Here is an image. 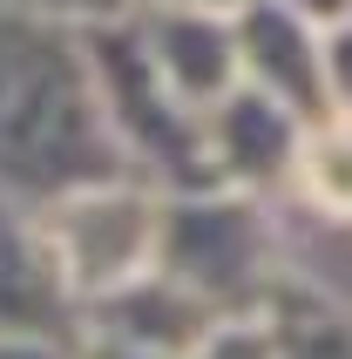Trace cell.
<instances>
[{
	"label": "cell",
	"mask_w": 352,
	"mask_h": 359,
	"mask_svg": "<svg viewBox=\"0 0 352 359\" xmlns=\"http://www.w3.org/2000/svg\"><path fill=\"white\" fill-rule=\"evenodd\" d=\"M129 177L81 34L0 14V197L48 210L68 190Z\"/></svg>",
	"instance_id": "cell-1"
},
{
	"label": "cell",
	"mask_w": 352,
	"mask_h": 359,
	"mask_svg": "<svg viewBox=\"0 0 352 359\" xmlns=\"http://www.w3.org/2000/svg\"><path fill=\"white\" fill-rule=\"evenodd\" d=\"M34 231L55 258V278L68 299H102V292H129L156 271L163 251V203L142 183H88L68 190L48 210H34Z\"/></svg>",
	"instance_id": "cell-2"
},
{
	"label": "cell",
	"mask_w": 352,
	"mask_h": 359,
	"mask_svg": "<svg viewBox=\"0 0 352 359\" xmlns=\"http://www.w3.org/2000/svg\"><path fill=\"white\" fill-rule=\"evenodd\" d=\"M231 27H237L244 88L271 95L298 129L332 116V102H325V27L298 0H251Z\"/></svg>",
	"instance_id": "cell-3"
},
{
	"label": "cell",
	"mask_w": 352,
	"mask_h": 359,
	"mask_svg": "<svg viewBox=\"0 0 352 359\" xmlns=\"http://www.w3.org/2000/svg\"><path fill=\"white\" fill-rule=\"evenodd\" d=\"M231 20L237 14H190V7H136V20H129L149 68H156V81L203 122L244 88Z\"/></svg>",
	"instance_id": "cell-4"
},
{
	"label": "cell",
	"mask_w": 352,
	"mask_h": 359,
	"mask_svg": "<svg viewBox=\"0 0 352 359\" xmlns=\"http://www.w3.org/2000/svg\"><path fill=\"white\" fill-rule=\"evenodd\" d=\"M298 136H305V129H298L271 95L237 88V95L210 116V163H217V183H224V190H257V183H271V177H292Z\"/></svg>",
	"instance_id": "cell-5"
},
{
	"label": "cell",
	"mask_w": 352,
	"mask_h": 359,
	"mask_svg": "<svg viewBox=\"0 0 352 359\" xmlns=\"http://www.w3.org/2000/svg\"><path fill=\"white\" fill-rule=\"evenodd\" d=\"M292 183H298V197L312 203V210L352 224V116H318L298 136Z\"/></svg>",
	"instance_id": "cell-6"
},
{
	"label": "cell",
	"mask_w": 352,
	"mask_h": 359,
	"mask_svg": "<svg viewBox=\"0 0 352 359\" xmlns=\"http://www.w3.org/2000/svg\"><path fill=\"white\" fill-rule=\"evenodd\" d=\"M142 0H0V14L41 20V27H61V34H102V27H122L136 20Z\"/></svg>",
	"instance_id": "cell-7"
},
{
	"label": "cell",
	"mask_w": 352,
	"mask_h": 359,
	"mask_svg": "<svg viewBox=\"0 0 352 359\" xmlns=\"http://www.w3.org/2000/svg\"><path fill=\"white\" fill-rule=\"evenodd\" d=\"M325 102L332 116H352V14L325 27Z\"/></svg>",
	"instance_id": "cell-8"
},
{
	"label": "cell",
	"mask_w": 352,
	"mask_h": 359,
	"mask_svg": "<svg viewBox=\"0 0 352 359\" xmlns=\"http://www.w3.org/2000/svg\"><path fill=\"white\" fill-rule=\"evenodd\" d=\"M142 7H190V14H244L251 0H142Z\"/></svg>",
	"instance_id": "cell-9"
}]
</instances>
